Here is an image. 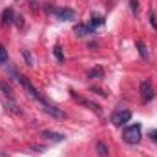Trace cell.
I'll return each mask as SVG.
<instances>
[{
	"label": "cell",
	"instance_id": "cell-1",
	"mask_svg": "<svg viewBox=\"0 0 157 157\" xmlns=\"http://www.w3.org/2000/svg\"><path fill=\"white\" fill-rule=\"evenodd\" d=\"M122 139L128 144H137L141 141V124H132L122 130Z\"/></svg>",
	"mask_w": 157,
	"mask_h": 157
},
{
	"label": "cell",
	"instance_id": "cell-2",
	"mask_svg": "<svg viewBox=\"0 0 157 157\" xmlns=\"http://www.w3.org/2000/svg\"><path fill=\"white\" fill-rule=\"evenodd\" d=\"M18 82L22 84V88H24V90H26V91H28V93H29V95L33 97V99H37V101H39L40 104H46V102H48V101H46V99H44V97L40 95V91H39V90H37V88H33V84L29 82V78H28V77L20 75Z\"/></svg>",
	"mask_w": 157,
	"mask_h": 157
},
{
	"label": "cell",
	"instance_id": "cell-3",
	"mask_svg": "<svg viewBox=\"0 0 157 157\" xmlns=\"http://www.w3.org/2000/svg\"><path fill=\"white\" fill-rule=\"evenodd\" d=\"M141 97H143L144 102H148V101L154 99V88H152V80L150 78H144L141 82Z\"/></svg>",
	"mask_w": 157,
	"mask_h": 157
},
{
	"label": "cell",
	"instance_id": "cell-4",
	"mask_svg": "<svg viewBox=\"0 0 157 157\" xmlns=\"http://www.w3.org/2000/svg\"><path fill=\"white\" fill-rule=\"evenodd\" d=\"M130 119H132V112H130V110H119V112H115V113L112 115V122H113L115 126H122V124H126Z\"/></svg>",
	"mask_w": 157,
	"mask_h": 157
},
{
	"label": "cell",
	"instance_id": "cell-5",
	"mask_svg": "<svg viewBox=\"0 0 157 157\" xmlns=\"http://www.w3.org/2000/svg\"><path fill=\"white\" fill-rule=\"evenodd\" d=\"M53 15L57 17V20H73L75 18V11L68 9V7H55Z\"/></svg>",
	"mask_w": 157,
	"mask_h": 157
},
{
	"label": "cell",
	"instance_id": "cell-6",
	"mask_svg": "<svg viewBox=\"0 0 157 157\" xmlns=\"http://www.w3.org/2000/svg\"><path fill=\"white\" fill-rule=\"evenodd\" d=\"M70 93H71V97H73V99L77 101L78 104H82V106H86L88 110H91V112H95L97 115H101V113H102V110H101V106H99V104H95V102H91V101H86V99H82V97H77V95H75L73 91H70Z\"/></svg>",
	"mask_w": 157,
	"mask_h": 157
},
{
	"label": "cell",
	"instance_id": "cell-7",
	"mask_svg": "<svg viewBox=\"0 0 157 157\" xmlns=\"http://www.w3.org/2000/svg\"><path fill=\"white\" fill-rule=\"evenodd\" d=\"M42 137H46V139L51 141V143H60V141H64V135H62V133H57V132H51V130H44V132H42Z\"/></svg>",
	"mask_w": 157,
	"mask_h": 157
},
{
	"label": "cell",
	"instance_id": "cell-8",
	"mask_svg": "<svg viewBox=\"0 0 157 157\" xmlns=\"http://www.w3.org/2000/svg\"><path fill=\"white\" fill-rule=\"evenodd\" d=\"M73 31L77 33L78 37H88V35L93 33V29H91L90 26H86V24H77V26L73 28Z\"/></svg>",
	"mask_w": 157,
	"mask_h": 157
},
{
	"label": "cell",
	"instance_id": "cell-9",
	"mask_svg": "<svg viewBox=\"0 0 157 157\" xmlns=\"http://www.w3.org/2000/svg\"><path fill=\"white\" fill-rule=\"evenodd\" d=\"M15 13H13V9H6L4 13H2V24L4 26H11L13 22H15Z\"/></svg>",
	"mask_w": 157,
	"mask_h": 157
},
{
	"label": "cell",
	"instance_id": "cell-10",
	"mask_svg": "<svg viewBox=\"0 0 157 157\" xmlns=\"http://www.w3.org/2000/svg\"><path fill=\"white\" fill-rule=\"evenodd\" d=\"M2 104L6 106L7 112H11V113H15V115H20V108H17V104L13 102V99H4Z\"/></svg>",
	"mask_w": 157,
	"mask_h": 157
},
{
	"label": "cell",
	"instance_id": "cell-11",
	"mask_svg": "<svg viewBox=\"0 0 157 157\" xmlns=\"http://www.w3.org/2000/svg\"><path fill=\"white\" fill-rule=\"evenodd\" d=\"M42 106H44V112H46V113H49V115H53V117H64V113H62L59 108L51 106L49 102H46V104H42Z\"/></svg>",
	"mask_w": 157,
	"mask_h": 157
},
{
	"label": "cell",
	"instance_id": "cell-12",
	"mask_svg": "<svg viewBox=\"0 0 157 157\" xmlns=\"http://www.w3.org/2000/svg\"><path fill=\"white\" fill-rule=\"evenodd\" d=\"M102 77H104L102 66H95V68H91V70L88 71V78H102Z\"/></svg>",
	"mask_w": 157,
	"mask_h": 157
},
{
	"label": "cell",
	"instance_id": "cell-13",
	"mask_svg": "<svg viewBox=\"0 0 157 157\" xmlns=\"http://www.w3.org/2000/svg\"><path fill=\"white\" fill-rule=\"evenodd\" d=\"M95 150H97V155L99 157H108L110 155V150H108V146H106L102 141H99V143L95 144Z\"/></svg>",
	"mask_w": 157,
	"mask_h": 157
},
{
	"label": "cell",
	"instance_id": "cell-14",
	"mask_svg": "<svg viewBox=\"0 0 157 157\" xmlns=\"http://www.w3.org/2000/svg\"><path fill=\"white\" fill-rule=\"evenodd\" d=\"M22 57H24V60H26V64H28L29 68L35 66V59H33V55H31L29 49H22Z\"/></svg>",
	"mask_w": 157,
	"mask_h": 157
},
{
	"label": "cell",
	"instance_id": "cell-15",
	"mask_svg": "<svg viewBox=\"0 0 157 157\" xmlns=\"http://www.w3.org/2000/svg\"><path fill=\"white\" fill-rule=\"evenodd\" d=\"M137 49H139V55L146 60V59H148V49H146V44H144L143 40H137Z\"/></svg>",
	"mask_w": 157,
	"mask_h": 157
},
{
	"label": "cell",
	"instance_id": "cell-16",
	"mask_svg": "<svg viewBox=\"0 0 157 157\" xmlns=\"http://www.w3.org/2000/svg\"><path fill=\"white\" fill-rule=\"evenodd\" d=\"M102 24H104V18H102V17H97V15H95V17H91L90 28H91V29H95V28H99V26H102Z\"/></svg>",
	"mask_w": 157,
	"mask_h": 157
},
{
	"label": "cell",
	"instance_id": "cell-17",
	"mask_svg": "<svg viewBox=\"0 0 157 157\" xmlns=\"http://www.w3.org/2000/svg\"><path fill=\"white\" fill-rule=\"evenodd\" d=\"M53 53H55V57H57L59 62H64V53H62V48H60V46H55Z\"/></svg>",
	"mask_w": 157,
	"mask_h": 157
},
{
	"label": "cell",
	"instance_id": "cell-18",
	"mask_svg": "<svg viewBox=\"0 0 157 157\" xmlns=\"http://www.w3.org/2000/svg\"><path fill=\"white\" fill-rule=\"evenodd\" d=\"M7 62V51H6V48L0 44V64H6Z\"/></svg>",
	"mask_w": 157,
	"mask_h": 157
},
{
	"label": "cell",
	"instance_id": "cell-19",
	"mask_svg": "<svg viewBox=\"0 0 157 157\" xmlns=\"http://www.w3.org/2000/svg\"><path fill=\"white\" fill-rule=\"evenodd\" d=\"M130 7H132L133 13H137V11H139V4H137V0H130Z\"/></svg>",
	"mask_w": 157,
	"mask_h": 157
},
{
	"label": "cell",
	"instance_id": "cell-20",
	"mask_svg": "<svg viewBox=\"0 0 157 157\" xmlns=\"http://www.w3.org/2000/svg\"><path fill=\"white\" fill-rule=\"evenodd\" d=\"M90 90H91V91H97V93L102 95V97H108V93H106L104 90H101V88H95V86H93V88H90Z\"/></svg>",
	"mask_w": 157,
	"mask_h": 157
},
{
	"label": "cell",
	"instance_id": "cell-21",
	"mask_svg": "<svg viewBox=\"0 0 157 157\" xmlns=\"http://www.w3.org/2000/svg\"><path fill=\"white\" fill-rule=\"evenodd\" d=\"M150 24L154 26V29H157V20H155V15L154 13H150Z\"/></svg>",
	"mask_w": 157,
	"mask_h": 157
},
{
	"label": "cell",
	"instance_id": "cell-22",
	"mask_svg": "<svg viewBox=\"0 0 157 157\" xmlns=\"http://www.w3.org/2000/svg\"><path fill=\"white\" fill-rule=\"evenodd\" d=\"M15 24H17L18 28H22V26H24V18H22V17H17V18H15Z\"/></svg>",
	"mask_w": 157,
	"mask_h": 157
},
{
	"label": "cell",
	"instance_id": "cell-23",
	"mask_svg": "<svg viewBox=\"0 0 157 157\" xmlns=\"http://www.w3.org/2000/svg\"><path fill=\"white\" fill-rule=\"evenodd\" d=\"M150 137H152V141L157 143V130H150Z\"/></svg>",
	"mask_w": 157,
	"mask_h": 157
}]
</instances>
